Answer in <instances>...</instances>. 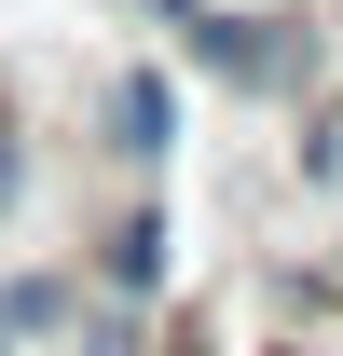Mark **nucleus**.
<instances>
[{"label":"nucleus","mask_w":343,"mask_h":356,"mask_svg":"<svg viewBox=\"0 0 343 356\" xmlns=\"http://www.w3.org/2000/svg\"><path fill=\"white\" fill-rule=\"evenodd\" d=\"M14 192H28V165H14V151H0V206H14Z\"/></svg>","instance_id":"nucleus-5"},{"label":"nucleus","mask_w":343,"mask_h":356,"mask_svg":"<svg viewBox=\"0 0 343 356\" xmlns=\"http://www.w3.org/2000/svg\"><path fill=\"white\" fill-rule=\"evenodd\" d=\"M110 137H124L137 165H151V151H165V137H178V96L151 83V69H124V83H110Z\"/></svg>","instance_id":"nucleus-2"},{"label":"nucleus","mask_w":343,"mask_h":356,"mask_svg":"<svg viewBox=\"0 0 343 356\" xmlns=\"http://www.w3.org/2000/svg\"><path fill=\"white\" fill-rule=\"evenodd\" d=\"M55 315H69V288H55V274H28V288H0V343H28V329H55Z\"/></svg>","instance_id":"nucleus-4"},{"label":"nucleus","mask_w":343,"mask_h":356,"mask_svg":"<svg viewBox=\"0 0 343 356\" xmlns=\"http://www.w3.org/2000/svg\"><path fill=\"white\" fill-rule=\"evenodd\" d=\"M178 28H192V55H206L220 83H289V42H261V28H234V14H206V0H165Z\"/></svg>","instance_id":"nucleus-1"},{"label":"nucleus","mask_w":343,"mask_h":356,"mask_svg":"<svg viewBox=\"0 0 343 356\" xmlns=\"http://www.w3.org/2000/svg\"><path fill=\"white\" fill-rule=\"evenodd\" d=\"M96 274H110V288H151V274H165V220H151V206H137V220H110Z\"/></svg>","instance_id":"nucleus-3"}]
</instances>
